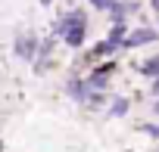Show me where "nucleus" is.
Returning <instances> with one entry per match:
<instances>
[{
	"label": "nucleus",
	"instance_id": "obj_1",
	"mask_svg": "<svg viewBox=\"0 0 159 152\" xmlns=\"http://www.w3.org/2000/svg\"><path fill=\"white\" fill-rule=\"evenodd\" d=\"M56 28L62 31V40H66L69 47H81V44H84V31H88V19H84L81 10H72Z\"/></svg>",
	"mask_w": 159,
	"mask_h": 152
},
{
	"label": "nucleus",
	"instance_id": "obj_2",
	"mask_svg": "<svg viewBox=\"0 0 159 152\" xmlns=\"http://www.w3.org/2000/svg\"><path fill=\"white\" fill-rule=\"evenodd\" d=\"M156 40V31L153 28H137V31H131L128 37H125V47L131 50V47H140V44H153Z\"/></svg>",
	"mask_w": 159,
	"mask_h": 152
},
{
	"label": "nucleus",
	"instance_id": "obj_3",
	"mask_svg": "<svg viewBox=\"0 0 159 152\" xmlns=\"http://www.w3.org/2000/svg\"><path fill=\"white\" fill-rule=\"evenodd\" d=\"M66 90H69V96H72V99H78V103H91V96H94V93H88V90H91V87H88V81H78V78H72Z\"/></svg>",
	"mask_w": 159,
	"mask_h": 152
},
{
	"label": "nucleus",
	"instance_id": "obj_4",
	"mask_svg": "<svg viewBox=\"0 0 159 152\" xmlns=\"http://www.w3.org/2000/svg\"><path fill=\"white\" fill-rule=\"evenodd\" d=\"M134 10H137L134 0H122V3H112V6H109L112 22H125V19H128V13H134Z\"/></svg>",
	"mask_w": 159,
	"mask_h": 152
},
{
	"label": "nucleus",
	"instance_id": "obj_5",
	"mask_svg": "<svg viewBox=\"0 0 159 152\" xmlns=\"http://www.w3.org/2000/svg\"><path fill=\"white\" fill-rule=\"evenodd\" d=\"M34 47H38L34 37H19V40H16V53H19L22 59H31V56H34Z\"/></svg>",
	"mask_w": 159,
	"mask_h": 152
},
{
	"label": "nucleus",
	"instance_id": "obj_6",
	"mask_svg": "<svg viewBox=\"0 0 159 152\" xmlns=\"http://www.w3.org/2000/svg\"><path fill=\"white\" fill-rule=\"evenodd\" d=\"M137 68H140V74H147V78H159V56H153V59L140 62Z\"/></svg>",
	"mask_w": 159,
	"mask_h": 152
},
{
	"label": "nucleus",
	"instance_id": "obj_7",
	"mask_svg": "<svg viewBox=\"0 0 159 152\" xmlns=\"http://www.w3.org/2000/svg\"><path fill=\"white\" fill-rule=\"evenodd\" d=\"M119 47V40H112V37H106L103 44H97L91 53H88V59H97V56H103V53H109V50H116Z\"/></svg>",
	"mask_w": 159,
	"mask_h": 152
},
{
	"label": "nucleus",
	"instance_id": "obj_8",
	"mask_svg": "<svg viewBox=\"0 0 159 152\" xmlns=\"http://www.w3.org/2000/svg\"><path fill=\"white\" fill-rule=\"evenodd\" d=\"M125 112H128V99H122V96H119V99L109 106V115H116V118H119V115H125Z\"/></svg>",
	"mask_w": 159,
	"mask_h": 152
},
{
	"label": "nucleus",
	"instance_id": "obj_9",
	"mask_svg": "<svg viewBox=\"0 0 159 152\" xmlns=\"http://www.w3.org/2000/svg\"><path fill=\"white\" fill-rule=\"evenodd\" d=\"M91 3H94V10H109L116 0H91Z\"/></svg>",
	"mask_w": 159,
	"mask_h": 152
},
{
	"label": "nucleus",
	"instance_id": "obj_10",
	"mask_svg": "<svg viewBox=\"0 0 159 152\" xmlns=\"http://www.w3.org/2000/svg\"><path fill=\"white\" fill-rule=\"evenodd\" d=\"M143 133H150V137L159 140V124H143Z\"/></svg>",
	"mask_w": 159,
	"mask_h": 152
},
{
	"label": "nucleus",
	"instance_id": "obj_11",
	"mask_svg": "<svg viewBox=\"0 0 159 152\" xmlns=\"http://www.w3.org/2000/svg\"><path fill=\"white\" fill-rule=\"evenodd\" d=\"M153 93H156V96H159V78H156V84H153Z\"/></svg>",
	"mask_w": 159,
	"mask_h": 152
},
{
	"label": "nucleus",
	"instance_id": "obj_12",
	"mask_svg": "<svg viewBox=\"0 0 159 152\" xmlns=\"http://www.w3.org/2000/svg\"><path fill=\"white\" fill-rule=\"evenodd\" d=\"M153 10H156V13H159V0H153Z\"/></svg>",
	"mask_w": 159,
	"mask_h": 152
},
{
	"label": "nucleus",
	"instance_id": "obj_13",
	"mask_svg": "<svg viewBox=\"0 0 159 152\" xmlns=\"http://www.w3.org/2000/svg\"><path fill=\"white\" fill-rule=\"evenodd\" d=\"M156 115H159V103H156Z\"/></svg>",
	"mask_w": 159,
	"mask_h": 152
},
{
	"label": "nucleus",
	"instance_id": "obj_14",
	"mask_svg": "<svg viewBox=\"0 0 159 152\" xmlns=\"http://www.w3.org/2000/svg\"><path fill=\"white\" fill-rule=\"evenodd\" d=\"M41 3H50V0H41Z\"/></svg>",
	"mask_w": 159,
	"mask_h": 152
},
{
	"label": "nucleus",
	"instance_id": "obj_15",
	"mask_svg": "<svg viewBox=\"0 0 159 152\" xmlns=\"http://www.w3.org/2000/svg\"><path fill=\"white\" fill-rule=\"evenodd\" d=\"M0 149H3V143H0Z\"/></svg>",
	"mask_w": 159,
	"mask_h": 152
},
{
	"label": "nucleus",
	"instance_id": "obj_16",
	"mask_svg": "<svg viewBox=\"0 0 159 152\" xmlns=\"http://www.w3.org/2000/svg\"><path fill=\"white\" fill-rule=\"evenodd\" d=\"M156 152H159V149H156Z\"/></svg>",
	"mask_w": 159,
	"mask_h": 152
}]
</instances>
